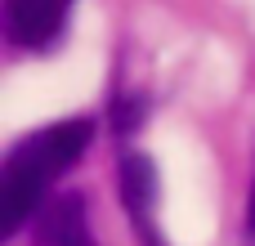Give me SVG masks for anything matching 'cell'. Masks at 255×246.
Wrapping results in <instances>:
<instances>
[{"label": "cell", "instance_id": "cell-1", "mask_svg": "<svg viewBox=\"0 0 255 246\" xmlns=\"http://www.w3.org/2000/svg\"><path fill=\"white\" fill-rule=\"evenodd\" d=\"M94 143V121L90 117H63L49 121L31 134H22L0 170V193H4V242L31 229L40 206L54 197V184L90 152Z\"/></svg>", "mask_w": 255, "mask_h": 246}, {"label": "cell", "instance_id": "cell-6", "mask_svg": "<svg viewBox=\"0 0 255 246\" xmlns=\"http://www.w3.org/2000/svg\"><path fill=\"white\" fill-rule=\"evenodd\" d=\"M242 242L255 246V184H251V193H247V211H242Z\"/></svg>", "mask_w": 255, "mask_h": 246}, {"label": "cell", "instance_id": "cell-2", "mask_svg": "<svg viewBox=\"0 0 255 246\" xmlns=\"http://www.w3.org/2000/svg\"><path fill=\"white\" fill-rule=\"evenodd\" d=\"M117 188H121L126 220H130V229H134V242L139 246H170L166 233H161V220H157L161 179H157V166H152L148 152L121 148V157H117Z\"/></svg>", "mask_w": 255, "mask_h": 246}, {"label": "cell", "instance_id": "cell-3", "mask_svg": "<svg viewBox=\"0 0 255 246\" xmlns=\"http://www.w3.org/2000/svg\"><path fill=\"white\" fill-rule=\"evenodd\" d=\"M72 4L76 0H4L0 22H4L9 49H22V54H49V49H58L63 36H67Z\"/></svg>", "mask_w": 255, "mask_h": 246}, {"label": "cell", "instance_id": "cell-5", "mask_svg": "<svg viewBox=\"0 0 255 246\" xmlns=\"http://www.w3.org/2000/svg\"><path fill=\"white\" fill-rule=\"evenodd\" d=\"M143 121H148V99L134 94V90H117V94H112V108H108V125L126 139V134H134Z\"/></svg>", "mask_w": 255, "mask_h": 246}, {"label": "cell", "instance_id": "cell-4", "mask_svg": "<svg viewBox=\"0 0 255 246\" xmlns=\"http://www.w3.org/2000/svg\"><path fill=\"white\" fill-rule=\"evenodd\" d=\"M31 242L36 246H99L90 229V206L85 193H54L40 215L31 220Z\"/></svg>", "mask_w": 255, "mask_h": 246}]
</instances>
